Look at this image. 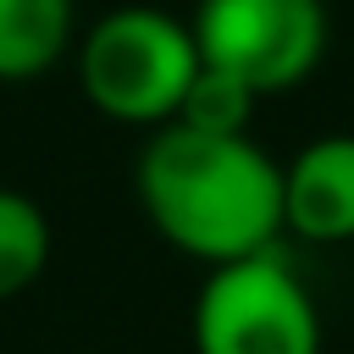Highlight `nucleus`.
I'll return each instance as SVG.
<instances>
[{
  "instance_id": "1",
  "label": "nucleus",
  "mask_w": 354,
  "mask_h": 354,
  "mask_svg": "<svg viewBox=\"0 0 354 354\" xmlns=\"http://www.w3.org/2000/svg\"><path fill=\"white\" fill-rule=\"evenodd\" d=\"M149 227L188 260L227 266L282 238V166L249 133H194L166 122L133 166Z\"/></svg>"
},
{
  "instance_id": "2",
  "label": "nucleus",
  "mask_w": 354,
  "mask_h": 354,
  "mask_svg": "<svg viewBox=\"0 0 354 354\" xmlns=\"http://www.w3.org/2000/svg\"><path fill=\"white\" fill-rule=\"evenodd\" d=\"M199 72L194 28L160 6H116L94 17L77 44V88L105 122L122 127H166Z\"/></svg>"
},
{
  "instance_id": "3",
  "label": "nucleus",
  "mask_w": 354,
  "mask_h": 354,
  "mask_svg": "<svg viewBox=\"0 0 354 354\" xmlns=\"http://www.w3.org/2000/svg\"><path fill=\"white\" fill-rule=\"evenodd\" d=\"M194 354H321V310L282 249L205 271Z\"/></svg>"
},
{
  "instance_id": "4",
  "label": "nucleus",
  "mask_w": 354,
  "mask_h": 354,
  "mask_svg": "<svg viewBox=\"0 0 354 354\" xmlns=\"http://www.w3.org/2000/svg\"><path fill=\"white\" fill-rule=\"evenodd\" d=\"M188 28L199 61L243 77L260 100L304 83L326 55L321 0H199Z\"/></svg>"
},
{
  "instance_id": "5",
  "label": "nucleus",
  "mask_w": 354,
  "mask_h": 354,
  "mask_svg": "<svg viewBox=\"0 0 354 354\" xmlns=\"http://www.w3.org/2000/svg\"><path fill=\"white\" fill-rule=\"evenodd\" d=\"M282 232L354 243V133L310 138L282 166Z\"/></svg>"
},
{
  "instance_id": "6",
  "label": "nucleus",
  "mask_w": 354,
  "mask_h": 354,
  "mask_svg": "<svg viewBox=\"0 0 354 354\" xmlns=\"http://www.w3.org/2000/svg\"><path fill=\"white\" fill-rule=\"evenodd\" d=\"M72 44V0H0V83L44 77Z\"/></svg>"
},
{
  "instance_id": "7",
  "label": "nucleus",
  "mask_w": 354,
  "mask_h": 354,
  "mask_svg": "<svg viewBox=\"0 0 354 354\" xmlns=\"http://www.w3.org/2000/svg\"><path fill=\"white\" fill-rule=\"evenodd\" d=\"M50 216L22 188H0V304L28 293L50 266Z\"/></svg>"
},
{
  "instance_id": "8",
  "label": "nucleus",
  "mask_w": 354,
  "mask_h": 354,
  "mask_svg": "<svg viewBox=\"0 0 354 354\" xmlns=\"http://www.w3.org/2000/svg\"><path fill=\"white\" fill-rule=\"evenodd\" d=\"M254 100H260V94H254L243 77L199 61V72H194V83H188V94H183V105H177V122L194 127V133H249Z\"/></svg>"
}]
</instances>
